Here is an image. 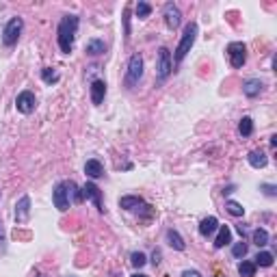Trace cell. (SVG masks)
I'll return each instance as SVG.
<instances>
[{
    "label": "cell",
    "instance_id": "f1b7e54d",
    "mask_svg": "<svg viewBox=\"0 0 277 277\" xmlns=\"http://www.w3.org/2000/svg\"><path fill=\"white\" fill-rule=\"evenodd\" d=\"M232 256L234 258H245L247 256V245L245 243H236L232 247Z\"/></svg>",
    "mask_w": 277,
    "mask_h": 277
},
{
    "label": "cell",
    "instance_id": "d4e9b609",
    "mask_svg": "<svg viewBox=\"0 0 277 277\" xmlns=\"http://www.w3.org/2000/svg\"><path fill=\"white\" fill-rule=\"evenodd\" d=\"M225 210L229 212V215H234V217H243L245 215L243 206H240L238 202H232V199H229V202H225Z\"/></svg>",
    "mask_w": 277,
    "mask_h": 277
},
{
    "label": "cell",
    "instance_id": "277c9868",
    "mask_svg": "<svg viewBox=\"0 0 277 277\" xmlns=\"http://www.w3.org/2000/svg\"><path fill=\"white\" fill-rule=\"evenodd\" d=\"M22 28H24L22 17H11V20L7 22V26H4V31H2L4 46H15L17 39H20V35H22Z\"/></svg>",
    "mask_w": 277,
    "mask_h": 277
},
{
    "label": "cell",
    "instance_id": "83f0119b",
    "mask_svg": "<svg viewBox=\"0 0 277 277\" xmlns=\"http://www.w3.org/2000/svg\"><path fill=\"white\" fill-rule=\"evenodd\" d=\"M41 78H44V82H48V85H52V82H56V80H58V74L55 72V69L46 67L44 72H41Z\"/></svg>",
    "mask_w": 277,
    "mask_h": 277
},
{
    "label": "cell",
    "instance_id": "3957f363",
    "mask_svg": "<svg viewBox=\"0 0 277 277\" xmlns=\"http://www.w3.org/2000/svg\"><path fill=\"white\" fill-rule=\"evenodd\" d=\"M143 76V56L141 55H132L130 61H128V69H126V87L132 89L134 85L141 80Z\"/></svg>",
    "mask_w": 277,
    "mask_h": 277
},
{
    "label": "cell",
    "instance_id": "8fae6325",
    "mask_svg": "<svg viewBox=\"0 0 277 277\" xmlns=\"http://www.w3.org/2000/svg\"><path fill=\"white\" fill-rule=\"evenodd\" d=\"M28 215H31V197L22 195L20 202L15 204V221L17 223H26L28 221Z\"/></svg>",
    "mask_w": 277,
    "mask_h": 277
},
{
    "label": "cell",
    "instance_id": "9a60e30c",
    "mask_svg": "<svg viewBox=\"0 0 277 277\" xmlns=\"http://www.w3.org/2000/svg\"><path fill=\"white\" fill-rule=\"evenodd\" d=\"M85 173L89 175V178H93V180L102 178V175H104V167H102V163L96 161V158L87 161V165H85Z\"/></svg>",
    "mask_w": 277,
    "mask_h": 277
},
{
    "label": "cell",
    "instance_id": "44dd1931",
    "mask_svg": "<svg viewBox=\"0 0 277 277\" xmlns=\"http://www.w3.org/2000/svg\"><path fill=\"white\" fill-rule=\"evenodd\" d=\"M273 260H275V258H273V253H271V251H260L256 256V262H253V264H256V267L269 269V267H273Z\"/></svg>",
    "mask_w": 277,
    "mask_h": 277
},
{
    "label": "cell",
    "instance_id": "603a6c76",
    "mask_svg": "<svg viewBox=\"0 0 277 277\" xmlns=\"http://www.w3.org/2000/svg\"><path fill=\"white\" fill-rule=\"evenodd\" d=\"M238 273H240V277H253L256 275V264L249 260H243L238 264Z\"/></svg>",
    "mask_w": 277,
    "mask_h": 277
},
{
    "label": "cell",
    "instance_id": "7a4b0ae2",
    "mask_svg": "<svg viewBox=\"0 0 277 277\" xmlns=\"http://www.w3.org/2000/svg\"><path fill=\"white\" fill-rule=\"evenodd\" d=\"M195 39H197V22H188V24L184 26V33H182V39H180L178 48H175V63L184 61V56L191 52Z\"/></svg>",
    "mask_w": 277,
    "mask_h": 277
},
{
    "label": "cell",
    "instance_id": "7402d4cb",
    "mask_svg": "<svg viewBox=\"0 0 277 277\" xmlns=\"http://www.w3.org/2000/svg\"><path fill=\"white\" fill-rule=\"evenodd\" d=\"M238 132L243 134V137H251V134H253V119H251V117H243V119H240Z\"/></svg>",
    "mask_w": 277,
    "mask_h": 277
},
{
    "label": "cell",
    "instance_id": "ac0fdd59",
    "mask_svg": "<svg viewBox=\"0 0 277 277\" xmlns=\"http://www.w3.org/2000/svg\"><path fill=\"white\" fill-rule=\"evenodd\" d=\"M106 52V44L102 39H91L89 44H87V55L89 56H100Z\"/></svg>",
    "mask_w": 277,
    "mask_h": 277
},
{
    "label": "cell",
    "instance_id": "6da1fadb",
    "mask_svg": "<svg viewBox=\"0 0 277 277\" xmlns=\"http://www.w3.org/2000/svg\"><path fill=\"white\" fill-rule=\"evenodd\" d=\"M76 31H78V17L76 15H63L61 24H58V31H56V41H58L61 52H65V55L72 52Z\"/></svg>",
    "mask_w": 277,
    "mask_h": 277
},
{
    "label": "cell",
    "instance_id": "ffe728a7",
    "mask_svg": "<svg viewBox=\"0 0 277 277\" xmlns=\"http://www.w3.org/2000/svg\"><path fill=\"white\" fill-rule=\"evenodd\" d=\"M167 240H169V245L173 247V249H178V251H184V240H182V236L175 229H167Z\"/></svg>",
    "mask_w": 277,
    "mask_h": 277
},
{
    "label": "cell",
    "instance_id": "484cf974",
    "mask_svg": "<svg viewBox=\"0 0 277 277\" xmlns=\"http://www.w3.org/2000/svg\"><path fill=\"white\" fill-rule=\"evenodd\" d=\"M150 13H152V4L141 0V2L137 4V15L141 17V20H145V17H150Z\"/></svg>",
    "mask_w": 277,
    "mask_h": 277
},
{
    "label": "cell",
    "instance_id": "4316f807",
    "mask_svg": "<svg viewBox=\"0 0 277 277\" xmlns=\"http://www.w3.org/2000/svg\"><path fill=\"white\" fill-rule=\"evenodd\" d=\"M130 262H132V267L141 269V267H143V264L147 262V258H145V253H143V251H134L132 256H130Z\"/></svg>",
    "mask_w": 277,
    "mask_h": 277
},
{
    "label": "cell",
    "instance_id": "2e32d148",
    "mask_svg": "<svg viewBox=\"0 0 277 277\" xmlns=\"http://www.w3.org/2000/svg\"><path fill=\"white\" fill-rule=\"evenodd\" d=\"M229 243H232V229L227 225H219V234H217V238H215V247L221 249V247H225Z\"/></svg>",
    "mask_w": 277,
    "mask_h": 277
},
{
    "label": "cell",
    "instance_id": "5b68a950",
    "mask_svg": "<svg viewBox=\"0 0 277 277\" xmlns=\"http://www.w3.org/2000/svg\"><path fill=\"white\" fill-rule=\"evenodd\" d=\"M227 56H229L232 67H236V69L243 67L247 61V48H245L243 41H232V44L227 46Z\"/></svg>",
    "mask_w": 277,
    "mask_h": 277
},
{
    "label": "cell",
    "instance_id": "e0dca14e",
    "mask_svg": "<svg viewBox=\"0 0 277 277\" xmlns=\"http://www.w3.org/2000/svg\"><path fill=\"white\" fill-rule=\"evenodd\" d=\"M247 161H249L251 167H256V169H262V167H267V154L260 150H253L249 156H247Z\"/></svg>",
    "mask_w": 277,
    "mask_h": 277
},
{
    "label": "cell",
    "instance_id": "52a82bcc",
    "mask_svg": "<svg viewBox=\"0 0 277 277\" xmlns=\"http://www.w3.org/2000/svg\"><path fill=\"white\" fill-rule=\"evenodd\" d=\"M156 74H158V78H161V80H165L169 74H171V55H169L167 48H161V50H158Z\"/></svg>",
    "mask_w": 277,
    "mask_h": 277
},
{
    "label": "cell",
    "instance_id": "7c38bea8",
    "mask_svg": "<svg viewBox=\"0 0 277 277\" xmlns=\"http://www.w3.org/2000/svg\"><path fill=\"white\" fill-rule=\"evenodd\" d=\"M106 96V82L104 80H93L91 82V102L93 104H102Z\"/></svg>",
    "mask_w": 277,
    "mask_h": 277
},
{
    "label": "cell",
    "instance_id": "4fadbf2b",
    "mask_svg": "<svg viewBox=\"0 0 277 277\" xmlns=\"http://www.w3.org/2000/svg\"><path fill=\"white\" fill-rule=\"evenodd\" d=\"M215 229H219V221H217V217H206V219L199 223V234H202L204 238L212 236Z\"/></svg>",
    "mask_w": 277,
    "mask_h": 277
},
{
    "label": "cell",
    "instance_id": "9c48e42d",
    "mask_svg": "<svg viewBox=\"0 0 277 277\" xmlns=\"http://www.w3.org/2000/svg\"><path fill=\"white\" fill-rule=\"evenodd\" d=\"M82 197L89 199V202L96 204V208L100 212H104V204H102V191L93 184V182H87L85 186H82Z\"/></svg>",
    "mask_w": 277,
    "mask_h": 277
},
{
    "label": "cell",
    "instance_id": "4dcf8cb0",
    "mask_svg": "<svg viewBox=\"0 0 277 277\" xmlns=\"http://www.w3.org/2000/svg\"><path fill=\"white\" fill-rule=\"evenodd\" d=\"M182 277H202V273H199V271H191V269H186L184 273H182Z\"/></svg>",
    "mask_w": 277,
    "mask_h": 277
},
{
    "label": "cell",
    "instance_id": "30bf717a",
    "mask_svg": "<svg viewBox=\"0 0 277 277\" xmlns=\"http://www.w3.org/2000/svg\"><path fill=\"white\" fill-rule=\"evenodd\" d=\"M180 22H182L180 9L175 7L173 2H167V4H165V24L171 28V31H175V28L180 26Z\"/></svg>",
    "mask_w": 277,
    "mask_h": 277
},
{
    "label": "cell",
    "instance_id": "5bb4252c",
    "mask_svg": "<svg viewBox=\"0 0 277 277\" xmlns=\"http://www.w3.org/2000/svg\"><path fill=\"white\" fill-rule=\"evenodd\" d=\"M262 80H258V78H249V80H245L243 82V93L247 98H256V96H260V91H262Z\"/></svg>",
    "mask_w": 277,
    "mask_h": 277
},
{
    "label": "cell",
    "instance_id": "f546056e",
    "mask_svg": "<svg viewBox=\"0 0 277 277\" xmlns=\"http://www.w3.org/2000/svg\"><path fill=\"white\" fill-rule=\"evenodd\" d=\"M260 191H264V195H269V197H275L277 195V188L273 184H260Z\"/></svg>",
    "mask_w": 277,
    "mask_h": 277
},
{
    "label": "cell",
    "instance_id": "1f68e13d",
    "mask_svg": "<svg viewBox=\"0 0 277 277\" xmlns=\"http://www.w3.org/2000/svg\"><path fill=\"white\" fill-rule=\"evenodd\" d=\"M132 277H147V275H141V273H137V275H132Z\"/></svg>",
    "mask_w": 277,
    "mask_h": 277
},
{
    "label": "cell",
    "instance_id": "cb8c5ba5",
    "mask_svg": "<svg viewBox=\"0 0 277 277\" xmlns=\"http://www.w3.org/2000/svg\"><path fill=\"white\" fill-rule=\"evenodd\" d=\"M253 245H258V247H264V245H269V232L267 229H256L253 232Z\"/></svg>",
    "mask_w": 277,
    "mask_h": 277
},
{
    "label": "cell",
    "instance_id": "d6986e66",
    "mask_svg": "<svg viewBox=\"0 0 277 277\" xmlns=\"http://www.w3.org/2000/svg\"><path fill=\"white\" fill-rule=\"evenodd\" d=\"M141 204H143V199H141L139 195H126V197L119 199V206L123 210H134V208H139Z\"/></svg>",
    "mask_w": 277,
    "mask_h": 277
},
{
    "label": "cell",
    "instance_id": "8992f818",
    "mask_svg": "<svg viewBox=\"0 0 277 277\" xmlns=\"http://www.w3.org/2000/svg\"><path fill=\"white\" fill-rule=\"evenodd\" d=\"M35 106H37V98H35L33 91H22L20 96L15 98V109L24 115H31L35 111Z\"/></svg>",
    "mask_w": 277,
    "mask_h": 277
},
{
    "label": "cell",
    "instance_id": "ba28073f",
    "mask_svg": "<svg viewBox=\"0 0 277 277\" xmlns=\"http://www.w3.org/2000/svg\"><path fill=\"white\" fill-rule=\"evenodd\" d=\"M52 202L61 212H65L69 208V195H67V186L65 182H58L55 186V191H52Z\"/></svg>",
    "mask_w": 277,
    "mask_h": 277
}]
</instances>
